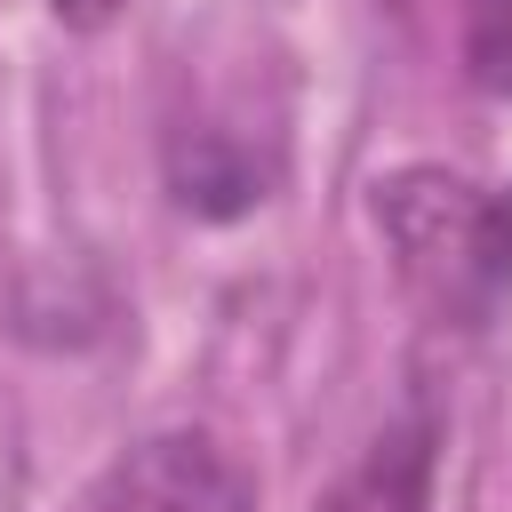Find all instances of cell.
<instances>
[{
    "label": "cell",
    "mask_w": 512,
    "mask_h": 512,
    "mask_svg": "<svg viewBox=\"0 0 512 512\" xmlns=\"http://www.w3.org/2000/svg\"><path fill=\"white\" fill-rule=\"evenodd\" d=\"M104 512H248V480L216 440L168 432V440H144L112 472Z\"/></svg>",
    "instance_id": "obj_2"
},
{
    "label": "cell",
    "mask_w": 512,
    "mask_h": 512,
    "mask_svg": "<svg viewBox=\"0 0 512 512\" xmlns=\"http://www.w3.org/2000/svg\"><path fill=\"white\" fill-rule=\"evenodd\" d=\"M376 224L400 256V272L456 320H480L504 288H512V264L496 248V216H488V192L464 184V176H440V168H408L392 184H376Z\"/></svg>",
    "instance_id": "obj_1"
},
{
    "label": "cell",
    "mask_w": 512,
    "mask_h": 512,
    "mask_svg": "<svg viewBox=\"0 0 512 512\" xmlns=\"http://www.w3.org/2000/svg\"><path fill=\"white\" fill-rule=\"evenodd\" d=\"M56 8V24H72V32H104L112 16H120V0H48Z\"/></svg>",
    "instance_id": "obj_4"
},
{
    "label": "cell",
    "mask_w": 512,
    "mask_h": 512,
    "mask_svg": "<svg viewBox=\"0 0 512 512\" xmlns=\"http://www.w3.org/2000/svg\"><path fill=\"white\" fill-rule=\"evenodd\" d=\"M464 72L480 96L512 104V0H464Z\"/></svg>",
    "instance_id": "obj_3"
},
{
    "label": "cell",
    "mask_w": 512,
    "mask_h": 512,
    "mask_svg": "<svg viewBox=\"0 0 512 512\" xmlns=\"http://www.w3.org/2000/svg\"><path fill=\"white\" fill-rule=\"evenodd\" d=\"M488 216H496V240H504V264H512V184L488 192Z\"/></svg>",
    "instance_id": "obj_5"
}]
</instances>
